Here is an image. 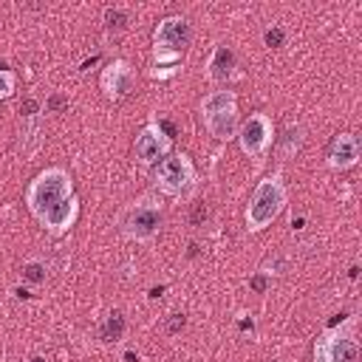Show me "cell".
<instances>
[{"instance_id": "obj_2", "label": "cell", "mask_w": 362, "mask_h": 362, "mask_svg": "<svg viewBox=\"0 0 362 362\" xmlns=\"http://www.w3.org/2000/svg\"><path fill=\"white\" fill-rule=\"evenodd\" d=\"M288 204V187L283 181V173L274 170L269 175H263L252 195H249V204L243 209V223H246V232L249 235H257L263 229H269L286 209Z\"/></svg>"}, {"instance_id": "obj_9", "label": "cell", "mask_w": 362, "mask_h": 362, "mask_svg": "<svg viewBox=\"0 0 362 362\" xmlns=\"http://www.w3.org/2000/svg\"><path fill=\"white\" fill-rule=\"evenodd\" d=\"M133 153H136V161L141 167H156L161 158H167L173 153V136L161 127V122L150 119L139 130V136L133 141Z\"/></svg>"}, {"instance_id": "obj_14", "label": "cell", "mask_w": 362, "mask_h": 362, "mask_svg": "<svg viewBox=\"0 0 362 362\" xmlns=\"http://www.w3.org/2000/svg\"><path fill=\"white\" fill-rule=\"evenodd\" d=\"M17 93V74L11 68H0V102Z\"/></svg>"}, {"instance_id": "obj_16", "label": "cell", "mask_w": 362, "mask_h": 362, "mask_svg": "<svg viewBox=\"0 0 362 362\" xmlns=\"http://www.w3.org/2000/svg\"><path fill=\"white\" fill-rule=\"evenodd\" d=\"M175 74H178L175 65H153V68H150V76H153V79H170V76H175Z\"/></svg>"}, {"instance_id": "obj_7", "label": "cell", "mask_w": 362, "mask_h": 362, "mask_svg": "<svg viewBox=\"0 0 362 362\" xmlns=\"http://www.w3.org/2000/svg\"><path fill=\"white\" fill-rule=\"evenodd\" d=\"M198 184L195 164L187 153H170L153 170V189L167 198H184Z\"/></svg>"}, {"instance_id": "obj_3", "label": "cell", "mask_w": 362, "mask_h": 362, "mask_svg": "<svg viewBox=\"0 0 362 362\" xmlns=\"http://www.w3.org/2000/svg\"><path fill=\"white\" fill-rule=\"evenodd\" d=\"M314 362H359V320L356 314L328 325L311 348Z\"/></svg>"}, {"instance_id": "obj_11", "label": "cell", "mask_w": 362, "mask_h": 362, "mask_svg": "<svg viewBox=\"0 0 362 362\" xmlns=\"http://www.w3.org/2000/svg\"><path fill=\"white\" fill-rule=\"evenodd\" d=\"M362 156V147H359V139L354 133H337L328 144V153H325V167L334 170V173H345L351 167H356Z\"/></svg>"}, {"instance_id": "obj_1", "label": "cell", "mask_w": 362, "mask_h": 362, "mask_svg": "<svg viewBox=\"0 0 362 362\" xmlns=\"http://www.w3.org/2000/svg\"><path fill=\"white\" fill-rule=\"evenodd\" d=\"M25 206L48 235H65L79 218V198L65 167L40 170L25 187Z\"/></svg>"}, {"instance_id": "obj_6", "label": "cell", "mask_w": 362, "mask_h": 362, "mask_svg": "<svg viewBox=\"0 0 362 362\" xmlns=\"http://www.w3.org/2000/svg\"><path fill=\"white\" fill-rule=\"evenodd\" d=\"M192 42V25L181 14L161 17L153 28V62L156 65H178L181 54Z\"/></svg>"}, {"instance_id": "obj_15", "label": "cell", "mask_w": 362, "mask_h": 362, "mask_svg": "<svg viewBox=\"0 0 362 362\" xmlns=\"http://www.w3.org/2000/svg\"><path fill=\"white\" fill-rule=\"evenodd\" d=\"M105 23H107V28H119L127 23V11L124 8H105Z\"/></svg>"}, {"instance_id": "obj_10", "label": "cell", "mask_w": 362, "mask_h": 362, "mask_svg": "<svg viewBox=\"0 0 362 362\" xmlns=\"http://www.w3.org/2000/svg\"><path fill=\"white\" fill-rule=\"evenodd\" d=\"M136 88V68L127 59H110L105 62L99 74V90L107 102H122Z\"/></svg>"}, {"instance_id": "obj_12", "label": "cell", "mask_w": 362, "mask_h": 362, "mask_svg": "<svg viewBox=\"0 0 362 362\" xmlns=\"http://www.w3.org/2000/svg\"><path fill=\"white\" fill-rule=\"evenodd\" d=\"M235 68H238V59H235V51L223 42H218L206 59V79L215 82V85H226L232 76H235Z\"/></svg>"}, {"instance_id": "obj_17", "label": "cell", "mask_w": 362, "mask_h": 362, "mask_svg": "<svg viewBox=\"0 0 362 362\" xmlns=\"http://www.w3.org/2000/svg\"><path fill=\"white\" fill-rule=\"evenodd\" d=\"M263 37H266V42H269V45H274V42H280V40H283V31H280V28H269Z\"/></svg>"}, {"instance_id": "obj_8", "label": "cell", "mask_w": 362, "mask_h": 362, "mask_svg": "<svg viewBox=\"0 0 362 362\" xmlns=\"http://www.w3.org/2000/svg\"><path fill=\"white\" fill-rule=\"evenodd\" d=\"M235 139H238L243 156H249L255 164H263L272 144H274V122L269 119V113L255 110L238 124Z\"/></svg>"}, {"instance_id": "obj_5", "label": "cell", "mask_w": 362, "mask_h": 362, "mask_svg": "<svg viewBox=\"0 0 362 362\" xmlns=\"http://www.w3.org/2000/svg\"><path fill=\"white\" fill-rule=\"evenodd\" d=\"M201 122L206 127V133L215 141H229L238 133L240 116H238V93L229 88H215L209 93H204L201 105Z\"/></svg>"}, {"instance_id": "obj_13", "label": "cell", "mask_w": 362, "mask_h": 362, "mask_svg": "<svg viewBox=\"0 0 362 362\" xmlns=\"http://www.w3.org/2000/svg\"><path fill=\"white\" fill-rule=\"evenodd\" d=\"M300 141H303V127L288 124L286 139H283V147H280V158H291V150L297 153V150H300Z\"/></svg>"}, {"instance_id": "obj_4", "label": "cell", "mask_w": 362, "mask_h": 362, "mask_svg": "<svg viewBox=\"0 0 362 362\" xmlns=\"http://www.w3.org/2000/svg\"><path fill=\"white\" fill-rule=\"evenodd\" d=\"M161 223H164V201H161V195L158 192H144L124 209V215L119 221V229L133 243H150V240L158 238Z\"/></svg>"}]
</instances>
